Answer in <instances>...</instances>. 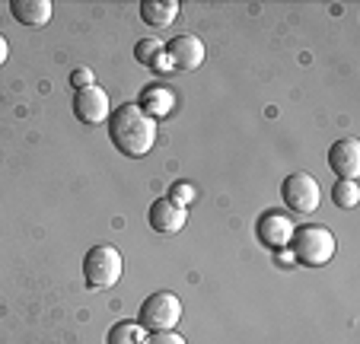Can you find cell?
<instances>
[{"mask_svg":"<svg viewBox=\"0 0 360 344\" xmlns=\"http://www.w3.org/2000/svg\"><path fill=\"white\" fill-rule=\"evenodd\" d=\"M122 271H124L122 252L109 243H96L83 258V277H86L89 291H112L122 281Z\"/></svg>","mask_w":360,"mask_h":344,"instance_id":"obj_3","label":"cell"},{"mask_svg":"<svg viewBox=\"0 0 360 344\" xmlns=\"http://www.w3.org/2000/svg\"><path fill=\"white\" fill-rule=\"evenodd\" d=\"M179 16V4L176 0H143L141 4V20L153 29H166L172 26Z\"/></svg>","mask_w":360,"mask_h":344,"instance_id":"obj_13","label":"cell"},{"mask_svg":"<svg viewBox=\"0 0 360 344\" xmlns=\"http://www.w3.org/2000/svg\"><path fill=\"white\" fill-rule=\"evenodd\" d=\"M147 220H150V227L157 229V233H166V236H172V233H179V229L185 227V220H188V210L179 208V204H172L169 198H160V201L150 204Z\"/></svg>","mask_w":360,"mask_h":344,"instance_id":"obj_10","label":"cell"},{"mask_svg":"<svg viewBox=\"0 0 360 344\" xmlns=\"http://www.w3.org/2000/svg\"><path fill=\"white\" fill-rule=\"evenodd\" d=\"M163 51H166V45L160 39H141L134 45V58H137V64H143V68H153V61H157Z\"/></svg>","mask_w":360,"mask_h":344,"instance_id":"obj_16","label":"cell"},{"mask_svg":"<svg viewBox=\"0 0 360 344\" xmlns=\"http://www.w3.org/2000/svg\"><path fill=\"white\" fill-rule=\"evenodd\" d=\"M278 265H297V258H293V252H290V246H287V249H278Z\"/></svg>","mask_w":360,"mask_h":344,"instance_id":"obj_21","label":"cell"},{"mask_svg":"<svg viewBox=\"0 0 360 344\" xmlns=\"http://www.w3.org/2000/svg\"><path fill=\"white\" fill-rule=\"evenodd\" d=\"M7 58H10V45H7V39L0 35V68L7 64Z\"/></svg>","mask_w":360,"mask_h":344,"instance_id":"obj_22","label":"cell"},{"mask_svg":"<svg viewBox=\"0 0 360 344\" xmlns=\"http://www.w3.org/2000/svg\"><path fill=\"white\" fill-rule=\"evenodd\" d=\"M290 252L297 258V265L303 268H322L335 258L338 252V243H335V233L322 223H306V227L293 229V239H290Z\"/></svg>","mask_w":360,"mask_h":344,"instance_id":"obj_2","label":"cell"},{"mask_svg":"<svg viewBox=\"0 0 360 344\" xmlns=\"http://www.w3.org/2000/svg\"><path fill=\"white\" fill-rule=\"evenodd\" d=\"M332 201L338 204L341 210L357 208V204H360V185L351 182V179H338V182H335V189H332Z\"/></svg>","mask_w":360,"mask_h":344,"instance_id":"obj_15","label":"cell"},{"mask_svg":"<svg viewBox=\"0 0 360 344\" xmlns=\"http://www.w3.org/2000/svg\"><path fill=\"white\" fill-rule=\"evenodd\" d=\"M143 341H147V329L141 322H131V319L115 322L109 329V338H105V344H143Z\"/></svg>","mask_w":360,"mask_h":344,"instance_id":"obj_14","label":"cell"},{"mask_svg":"<svg viewBox=\"0 0 360 344\" xmlns=\"http://www.w3.org/2000/svg\"><path fill=\"white\" fill-rule=\"evenodd\" d=\"M328 166L338 179H351L357 182L360 176V144L354 137H345V141H335V147L328 150Z\"/></svg>","mask_w":360,"mask_h":344,"instance_id":"obj_9","label":"cell"},{"mask_svg":"<svg viewBox=\"0 0 360 344\" xmlns=\"http://www.w3.org/2000/svg\"><path fill=\"white\" fill-rule=\"evenodd\" d=\"M195 198H198V191H195V185L191 182H176L172 185V191H169V201L179 204V208H188Z\"/></svg>","mask_w":360,"mask_h":344,"instance_id":"obj_17","label":"cell"},{"mask_svg":"<svg viewBox=\"0 0 360 344\" xmlns=\"http://www.w3.org/2000/svg\"><path fill=\"white\" fill-rule=\"evenodd\" d=\"M70 87H74V89H86V87H93V70L77 68L74 74H70Z\"/></svg>","mask_w":360,"mask_h":344,"instance_id":"obj_19","label":"cell"},{"mask_svg":"<svg viewBox=\"0 0 360 344\" xmlns=\"http://www.w3.org/2000/svg\"><path fill=\"white\" fill-rule=\"evenodd\" d=\"M281 195H284V204L293 210V214H316L319 210V182H316L309 172H293V176L284 179L281 185Z\"/></svg>","mask_w":360,"mask_h":344,"instance_id":"obj_5","label":"cell"},{"mask_svg":"<svg viewBox=\"0 0 360 344\" xmlns=\"http://www.w3.org/2000/svg\"><path fill=\"white\" fill-rule=\"evenodd\" d=\"M143 344H188V341H185L179 331H153Z\"/></svg>","mask_w":360,"mask_h":344,"instance_id":"obj_18","label":"cell"},{"mask_svg":"<svg viewBox=\"0 0 360 344\" xmlns=\"http://www.w3.org/2000/svg\"><path fill=\"white\" fill-rule=\"evenodd\" d=\"M105 125H109V137L115 144V150L131 156V160H141V156H147L157 147V122L147 118L134 102H122L109 115Z\"/></svg>","mask_w":360,"mask_h":344,"instance_id":"obj_1","label":"cell"},{"mask_svg":"<svg viewBox=\"0 0 360 344\" xmlns=\"http://www.w3.org/2000/svg\"><path fill=\"white\" fill-rule=\"evenodd\" d=\"M74 115L83 125H105L112 115L109 93L102 87H96V83L86 89H77L74 93Z\"/></svg>","mask_w":360,"mask_h":344,"instance_id":"obj_6","label":"cell"},{"mask_svg":"<svg viewBox=\"0 0 360 344\" xmlns=\"http://www.w3.org/2000/svg\"><path fill=\"white\" fill-rule=\"evenodd\" d=\"M293 220L290 214H284V210H268V214L259 217V223H255V233H259V243H265L268 249H287L293 239Z\"/></svg>","mask_w":360,"mask_h":344,"instance_id":"obj_7","label":"cell"},{"mask_svg":"<svg viewBox=\"0 0 360 344\" xmlns=\"http://www.w3.org/2000/svg\"><path fill=\"white\" fill-rule=\"evenodd\" d=\"M137 108H141L147 118H153V122H160V118H169L172 108H176V93H172L169 87H163V83H153V87H147L141 93V102H137Z\"/></svg>","mask_w":360,"mask_h":344,"instance_id":"obj_11","label":"cell"},{"mask_svg":"<svg viewBox=\"0 0 360 344\" xmlns=\"http://www.w3.org/2000/svg\"><path fill=\"white\" fill-rule=\"evenodd\" d=\"M153 68H157V70H163V74H169V70H176V68H172V61H169V54H160V58H157V61H153Z\"/></svg>","mask_w":360,"mask_h":344,"instance_id":"obj_20","label":"cell"},{"mask_svg":"<svg viewBox=\"0 0 360 344\" xmlns=\"http://www.w3.org/2000/svg\"><path fill=\"white\" fill-rule=\"evenodd\" d=\"M10 13H13V20L20 26L39 29V26H48L55 7H51V0H10Z\"/></svg>","mask_w":360,"mask_h":344,"instance_id":"obj_12","label":"cell"},{"mask_svg":"<svg viewBox=\"0 0 360 344\" xmlns=\"http://www.w3.org/2000/svg\"><path fill=\"white\" fill-rule=\"evenodd\" d=\"M166 54H169V61L176 70H195L204 64V58H207V48H204V42L198 39V35H176V39L166 45Z\"/></svg>","mask_w":360,"mask_h":344,"instance_id":"obj_8","label":"cell"},{"mask_svg":"<svg viewBox=\"0 0 360 344\" xmlns=\"http://www.w3.org/2000/svg\"><path fill=\"white\" fill-rule=\"evenodd\" d=\"M137 322H141L147 331H172L179 322H182V300L169 291L150 293V297L141 303Z\"/></svg>","mask_w":360,"mask_h":344,"instance_id":"obj_4","label":"cell"}]
</instances>
